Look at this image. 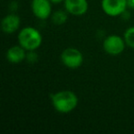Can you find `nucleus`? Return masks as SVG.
Wrapping results in <instances>:
<instances>
[{"instance_id": "obj_13", "label": "nucleus", "mask_w": 134, "mask_h": 134, "mask_svg": "<svg viewBox=\"0 0 134 134\" xmlns=\"http://www.w3.org/2000/svg\"><path fill=\"white\" fill-rule=\"evenodd\" d=\"M127 4H128V8L134 10V0H127Z\"/></svg>"}, {"instance_id": "obj_6", "label": "nucleus", "mask_w": 134, "mask_h": 134, "mask_svg": "<svg viewBox=\"0 0 134 134\" xmlns=\"http://www.w3.org/2000/svg\"><path fill=\"white\" fill-rule=\"evenodd\" d=\"M52 5L50 0H31L30 8L33 15L38 19L46 20L52 14Z\"/></svg>"}, {"instance_id": "obj_8", "label": "nucleus", "mask_w": 134, "mask_h": 134, "mask_svg": "<svg viewBox=\"0 0 134 134\" xmlns=\"http://www.w3.org/2000/svg\"><path fill=\"white\" fill-rule=\"evenodd\" d=\"M21 19L15 13H10L3 18L1 21V30L5 34H14L20 28Z\"/></svg>"}, {"instance_id": "obj_14", "label": "nucleus", "mask_w": 134, "mask_h": 134, "mask_svg": "<svg viewBox=\"0 0 134 134\" xmlns=\"http://www.w3.org/2000/svg\"><path fill=\"white\" fill-rule=\"evenodd\" d=\"M51 2L54 5H58V4H61V3H63L64 0H50Z\"/></svg>"}, {"instance_id": "obj_4", "label": "nucleus", "mask_w": 134, "mask_h": 134, "mask_svg": "<svg viewBox=\"0 0 134 134\" xmlns=\"http://www.w3.org/2000/svg\"><path fill=\"white\" fill-rule=\"evenodd\" d=\"M127 44L123 37L116 34L107 36L103 41V49L108 55L118 56L124 52Z\"/></svg>"}, {"instance_id": "obj_3", "label": "nucleus", "mask_w": 134, "mask_h": 134, "mask_svg": "<svg viewBox=\"0 0 134 134\" xmlns=\"http://www.w3.org/2000/svg\"><path fill=\"white\" fill-rule=\"evenodd\" d=\"M61 61L62 63L69 69H78L84 63V55L78 49L69 47L62 52Z\"/></svg>"}, {"instance_id": "obj_2", "label": "nucleus", "mask_w": 134, "mask_h": 134, "mask_svg": "<svg viewBox=\"0 0 134 134\" xmlns=\"http://www.w3.org/2000/svg\"><path fill=\"white\" fill-rule=\"evenodd\" d=\"M42 35L34 27H25L18 33V42L27 52L37 51L42 44Z\"/></svg>"}, {"instance_id": "obj_5", "label": "nucleus", "mask_w": 134, "mask_h": 134, "mask_svg": "<svg viewBox=\"0 0 134 134\" xmlns=\"http://www.w3.org/2000/svg\"><path fill=\"white\" fill-rule=\"evenodd\" d=\"M101 8L106 15L116 18L127 11L128 4L127 0H101Z\"/></svg>"}, {"instance_id": "obj_7", "label": "nucleus", "mask_w": 134, "mask_h": 134, "mask_svg": "<svg viewBox=\"0 0 134 134\" xmlns=\"http://www.w3.org/2000/svg\"><path fill=\"white\" fill-rule=\"evenodd\" d=\"M63 7L69 15L82 17L87 13L89 4L87 0H64Z\"/></svg>"}, {"instance_id": "obj_9", "label": "nucleus", "mask_w": 134, "mask_h": 134, "mask_svg": "<svg viewBox=\"0 0 134 134\" xmlns=\"http://www.w3.org/2000/svg\"><path fill=\"white\" fill-rule=\"evenodd\" d=\"M27 51L23 47H21L19 44L13 45L7 51L6 58L10 63L18 64V63H22L26 60Z\"/></svg>"}, {"instance_id": "obj_12", "label": "nucleus", "mask_w": 134, "mask_h": 134, "mask_svg": "<svg viewBox=\"0 0 134 134\" xmlns=\"http://www.w3.org/2000/svg\"><path fill=\"white\" fill-rule=\"evenodd\" d=\"M26 60L28 61V63H34L38 61V54L35 52V51H30V52H27V56Z\"/></svg>"}, {"instance_id": "obj_10", "label": "nucleus", "mask_w": 134, "mask_h": 134, "mask_svg": "<svg viewBox=\"0 0 134 134\" xmlns=\"http://www.w3.org/2000/svg\"><path fill=\"white\" fill-rule=\"evenodd\" d=\"M68 15L66 10H56V11L52 12V16H51V19H52V23L56 26H62V25L65 24L68 20Z\"/></svg>"}, {"instance_id": "obj_11", "label": "nucleus", "mask_w": 134, "mask_h": 134, "mask_svg": "<svg viewBox=\"0 0 134 134\" xmlns=\"http://www.w3.org/2000/svg\"><path fill=\"white\" fill-rule=\"evenodd\" d=\"M123 38H124L127 46L134 49V26L130 27L125 30Z\"/></svg>"}, {"instance_id": "obj_1", "label": "nucleus", "mask_w": 134, "mask_h": 134, "mask_svg": "<svg viewBox=\"0 0 134 134\" xmlns=\"http://www.w3.org/2000/svg\"><path fill=\"white\" fill-rule=\"evenodd\" d=\"M53 108L60 114H69L76 108L78 97L71 90H61L51 96Z\"/></svg>"}]
</instances>
